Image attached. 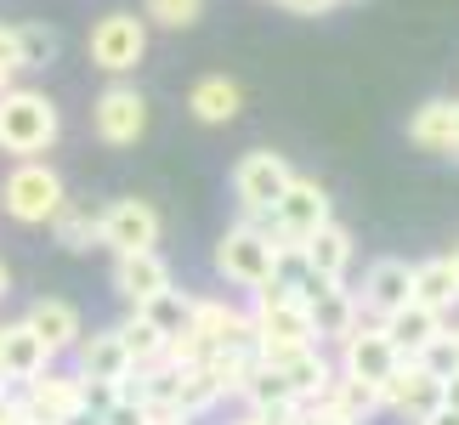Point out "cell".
Masks as SVG:
<instances>
[{
    "label": "cell",
    "instance_id": "277c9868",
    "mask_svg": "<svg viewBox=\"0 0 459 425\" xmlns=\"http://www.w3.org/2000/svg\"><path fill=\"white\" fill-rule=\"evenodd\" d=\"M278 244L267 227H255V221H238V227H227V233L216 239V273L227 283H238V290H261V283H273L278 273Z\"/></svg>",
    "mask_w": 459,
    "mask_h": 425
},
{
    "label": "cell",
    "instance_id": "f546056e",
    "mask_svg": "<svg viewBox=\"0 0 459 425\" xmlns=\"http://www.w3.org/2000/svg\"><path fill=\"white\" fill-rule=\"evenodd\" d=\"M119 329V341H126V351H131V363L136 369H148V363H165V334H159L148 317H126V324H114Z\"/></svg>",
    "mask_w": 459,
    "mask_h": 425
},
{
    "label": "cell",
    "instance_id": "9c48e42d",
    "mask_svg": "<svg viewBox=\"0 0 459 425\" xmlns=\"http://www.w3.org/2000/svg\"><path fill=\"white\" fill-rule=\"evenodd\" d=\"M403 363H409V358H397L392 334H385L375 317H363V324L341 341V358H334V369H341L346 380H363V386H385Z\"/></svg>",
    "mask_w": 459,
    "mask_h": 425
},
{
    "label": "cell",
    "instance_id": "e0dca14e",
    "mask_svg": "<svg viewBox=\"0 0 459 425\" xmlns=\"http://www.w3.org/2000/svg\"><path fill=\"white\" fill-rule=\"evenodd\" d=\"M307 312H312V334L317 346H341L351 329L363 324V307H358V290H346V283H317L307 295Z\"/></svg>",
    "mask_w": 459,
    "mask_h": 425
},
{
    "label": "cell",
    "instance_id": "52a82bcc",
    "mask_svg": "<svg viewBox=\"0 0 459 425\" xmlns=\"http://www.w3.org/2000/svg\"><path fill=\"white\" fill-rule=\"evenodd\" d=\"M295 182V165L284 153H273V148H250L233 165V199L244 210V221H255V216H267V210L284 199V187Z\"/></svg>",
    "mask_w": 459,
    "mask_h": 425
},
{
    "label": "cell",
    "instance_id": "ac0fdd59",
    "mask_svg": "<svg viewBox=\"0 0 459 425\" xmlns=\"http://www.w3.org/2000/svg\"><path fill=\"white\" fill-rule=\"evenodd\" d=\"M114 295L126 300V307H143V300L153 295H165L170 290V261L159 256V250H136V256H114Z\"/></svg>",
    "mask_w": 459,
    "mask_h": 425
},
{
    "label": "cell",
    "instance_id": "d6a6232c",
    "mask_svg": "<svg viewBox=\"0 0 459 425\" xmlns=\"http://www.w3.org/2000/svg\"><path fill=\"white\" fill-rule=\"evenodd\" d=\"M97 425H148V409H143V403H126V397H119L114 409L97 414Z\"/></svg>",
    "mask_w": 459,
    "mask_h": 425
},
{
    "label": "cell",
    "instance_id": "8d00e7d4",
    "mask_svg": "<svg viewBox=\"0 0 459 425\" xmlns=\"http://www.w3.org/2000/svg\"><path fill=\"white\" fill-rule=\"evenodd\" d=\"M148 425H199V420H187V414L170 409V414H148Z\"/></svg>",
    "mask_w": 459,
    "mask_h": 425
},
{
    "label": "cell",
    "instance_id": "5b68a950",
    "mask_svg": "<svg viewBox=\"0 0 459 425\" xmlns=\"http://www.w3.org/2000/svg\"><path fill=\"white\" fill-rule=\"evenodd\" d=\"M85 51H91V68H102V74L126 80L143 68L148 57V23L136 12H108L91 23V40H85Z\"/></svg>",
    "mask_w": 459,
    "mask_h": 425
},
{
    "label": "cell",
    "instance_id": "30bf717a",
    "mask_svg": "<svg viewBox=\"0 0 459 425\" xmlns=\"http://www.w3.org/2000/svg\"><path fill=\"white\" fill-rule=\"evenodd\" d=\"M159 233H165V221H159V210L148 199H114L97 210V244L114 256H136V250H153Z\"/></svg>",
    "mask_w": 459,
    "mask_h": 425
},
{
    "label": "cell",
    "instance_id": "836d02e7",
    "mask_svg": "<svg viewBox=\"0 0 459 425\" xmlns=\"http://www.w3.org/2000/svg\"><path fill=\"white\" fill-rule=\"evenodd\" d=\"M0 68L23 74V57H17V23H0Z\"/></svg>",
    "mask_w": 459,
    "mask_h": 425
},
{
    "label": "cell",
    "instance_id": "60d3db41",
    "mask_svg": "<svg viewBox=\"0 0 459 425\" xmlns=\"http://www.w3.org/2000/svg\"><path fill=\"white\" fill-rule=\"evenodd\" d=\"M12 85H17V74H12V68H0V91H12Z\"/></svg>",
    "mask_w": 459,
    "mask_h": 425
},
{
    "label": "cell",
    "instance_id": "ba28073f",
    "mask_svg": "<svg viewBox=\"0 0 459 425\" xmlns=\"http://www.w3.org/2000/svg\"><path fill=\"white\" fill-rule=\"evenodd\" d=\"M91 131L102 148H136L148 136V97L131 80L102 85V97L91 102Z\"/></svg>",
    "mask_w": 459,
    "mask_h": 425
},
{
    "label": "cell",
    "instance_id": "603a6c76",
    "mask_svg": "<svg viewBox=\"0 0 459 425\" xmlns=\"http://www.w3.org/2000/svg\"><path fill=\"white\" fill-rule=\"evenodd\" d=\"M380 329L392 334V346H397V358H420L431 341H443V329H448V317L443 312H431V307H420V300H409L403 312H392V317H380Z\"/></svg>",
    "mask_w": 459,
    "mask_h": 425
},
{
    "label": "cell",
    "instance_id": "3957f363",
    "mask_svg": "<svg viewBox=\"0 0 459 425\" xmlns=\"http://www.w3.org/2000/svg\"><path fill=\"white\" fill-rule=\"evenodd\" d=\"M250 329L261 351H284V346H317L312 334V312L290 283H261L250 295Z\"/></svg>",
    "mask_w": 459,
    "mask_h": 425
},
{
    "label": "cell",
    "instance_id": "1f68e13d",
    "mask_svg": "<svg viewBox=\"0 0 459 425\" xmlns=\"http://www.w3.org/2000/svg\"><path fill=\"white\" fill-rule=\"evenodd\" d=\"M204 17V0H143V23L153 29H193Z\"/></svg>",
    "mask_w": 459,
    "mask_h": 425
},
{
    "label": "cell",
    "instance_id": "7402d4cb",
    "mask_svg": "<svg viewBox=\"0 0 459 425\" xmlns=\"http://www.w3.org/2000/svg\"><path fill=\"white\" fill-rule=\"evenodd\" d=\"M301 256H307V267L324 278V283H346L351 273V261H358V244H351V227L341 221H324L317 233L301 244Z\"/></svg>",
    "mask_w": 459,
    "mask_h": 425
},
{
    "label": "cell",
    "instance_id": "8992f818",
    "mask_svg": "<svg viewBox=\"0 0 459 425\" xmlns=\"http://www.w3.org/2000/svg\"><path fill=\"white\" fill-rule=\"evenodd\" d=\"M324 221H334V204H329V193L317 187L312 176H295V182L284 187V199H278L267 216H255V227H267L278 244H307Z\"/></svg>",
    "mask_w": 459,
    "mask_h": 425
},
{
    "label": "cell",
    "instance_id": "2e32d148",
    "mask_svg": "<svg viewBox=\"0 0 459 425\" xmlns=\"http://www.w3.org/2000/svg\"><path fill=\"white\" fill-rule=\"evenodd\" d=\"M244 414H255V420H267V425H295L307 414V403L290 392V380L278 375V369H267V363H255V375L244 380Z\"/></svg>",
    "mask_w": 459,
    "mask_h": 425
},
{
    "label": "cell",
    "instance_id": "c3c4849f",
    "mask_svg": "<svg viewBox=\"0 0 459 425\" xmlns=\"http://www.w3.org/2000/svg\"><path fill=\"white\" fill-rule=\"evenodd\" d=\"M312 425H317V420H312Z\"/></svg>",
    "mask_w": 459,
    "mask_h": 425
},
{
    "label": "cell",
    "instance_id": "f1b7e54d",
    "mask_svg": "<svg viewBox=\"0 0 459 425\" xmlns=\"http://www.w3.org/2000/svg\"><path fill=\"white\" fill-rule=\"evenodd\" d=\"M51 239L63 244L68 256H85V250H97V210H85L68 199L57 216H51Z\"/></svg>",
    "mask_w": 459,
    "mask_h": 425
},
{
    "label": "cell",
    "instance_id": "f6af8a7d",
    "mask_svg": "<svg viewBox=\"0 0 459 425\" xmlns=\"http://www.w3.org/2000/svg\"><path fill=\"white\" fill-rule=\"evenodd\" d=\"M454 153H459V102H454Z\"/></svg>",
    "mask_w": 459,
    "mask_h": 425
},
{
    "label": "cell",
    "instance_id": "ee69618b",
    "mask_svg": "<svg viewBox=\"0 0 459 425\" xmlns=\"http://www.w3.org/2000/svg\"><path fill=\"white\" fill-rule=\"evenodd\" d=\"M448 267H454V278H459V244H454V250H448Z\"/></svg>",
    "mask_w": 459,
    "mask_h": 425
},
{
    "label": "cell",
    "instance_id": "ab89813d",
    "mask_svg": "<svg viewBox=\"0 0 459 425\" xmlns=\"http://www.w3.org/2000/svg\"><path fill=\"white\" fill-rule=\"evenodd\" d=\"M448 346H454V363H459V317L448 324Z\"/></svg>",
    "mask_w": 459,
    "mask_h": 425
},
{
    "label": "cell",
    "instance_id": "d4e9b609",
    "mask_svg": "<svg viewBox=\"0 0 459 425\" xmlns=\"http://www.w3.org/2000/svg\"><path fill=\"white\" fill-rule=\"evenodd\" d=\"M414 300H420V307H431V312H443V317L459 307V278L448 267V256L414 261Z\"/></svg>",
    "mask_w": 459,
    "mask_h": 425
},
{
    "label": "cell",
    "instance_id": "f35d334b",
    "mask_svg": "<svg viewBox=\"0 0 459 425\" xmlns=\"http://www.w3.org/2000/svg\"><path fill=\"white\" fill-rule=\"evenodd\" d=\"M12 295V273H6V261H0V300Z\"/></svg>",
    "mask_w": 459,
    "mask_h": 425
},
{
    "label": "cell",
    "instance_id": "74e56055",
    "mask_svg": "<svg viewBox=\"0 0 459 425\" xmlns=\"http://www.w3.org/2000/svg\"><path fill=\"white\" fill-rule=\"evenodd\" d=\"M420 425H459V414H454V409H437V414H426Z\"/></svg>",
    "mask_w": 459,
    "mask_h": 425
},
{
    "label": "cell",
    "instance_id": "8fae6325",
    "mask_svg": "<svg viewBox=\"0 0 459 425\" xmlns=\"http://www.w3.org/2000/svg\"><path fill=\"white\" fill-rule=\"evenodd\" d=\"M17 403H23L29 420L74 425V420H85V380L74 369H46V375H34L29 386H17Z\"/></svg>",
    "mask_w": 459,
    "mask_h": 425
},
{
    "label": "cell",
    "instance_id": "6da1fadb",
    "mask_svg": "<svg viewBox=\"0 0 459 425\" xmlns=\"http://www.w3.org/2000/svg\"><path fill=\"white\" fill-rule=\"evenodd\" d=\"M57 136H63V114L46 91H34V85L0 91V153L40 159V153L57 148Z\"/></svg>",
    "mask_w": 459,
    "mask_h": 425
},
{
    "label": "cell",
    "instance_id": "4dcf8cb0",
    "mask_svg": "<svg viewBox=\"0 0 459 425\" xmlns=\"http://www.w3.org/2000/svg\"><path fill=\"white\" fill-rule=\"evenodd\" d=\"M57 51H63V34L51 23H17V57H23V68L57 63Z\"/></svg>",
    "mask_w": 459,
    "mask_h": 425
},
{
    "label": "cell",
    "instance_id": "7a4b0ae2",
    "mask_svg": "<svg viewBox=\"0 0 459 425\" xmlns=\"http://www.w3.org/2000/svg\"><path fill=\"white\" fill-rule=\"evenodd\" d=\"M68 204V187L57 165H46V159H17L6 170V182H0V210L17 221V227H51V216Z\"/></svg>",
    "mask_w": 459,
    "mask_h": 425
},
{
    "label": "cell",
    "instance_id": "d6986e66",
    "mask_svg": "<svg viewBox=\"0 0 459 425\" xmlns=\"http://www.w3.org/2000/svg\"><path fill=\"white\" fill-rule=\"evenodd\" d=\"M187 334H199L204 351H216V346H255L250 312L227 307V300H210V295H193V324H187Z\"/></svg>",
    "mask_w": 459,
    "mask_h": 425
},
{
    "label": "cell",
    "instance_id": "5bb4252c",
    "mask_svg": "<svg viewBox=\"0 0 459 425\" xmlns=\"http://www.w3.org/2000/svg\"><path fill=\"white\" fill-rule=\"evenodd\" d=\"M261 363L278 369V375L290 380V392L301 397V403H317L329 392V380L341 375L329 358H324V346H284V351H261Z\"/></svg>",
    "mask_w": 459,
    "mask_h": 425
},
{
    "label": "cell",
    "instance_id": "e575fe53",
    "mask_svg": "<svg viewBox=\"0 0 459 425\" xmlns=\"http://www.w3.org/2000/svg\"><path fill=\"white\" fill-rule=\"evenodd\" d=\"M284 6H290L295 17H324V12L341 6V0H284Z\"/></svg>",
    "mask_w": 459,
    "mask_h": 425
},
{
    "label": "cell",
    "instance_id": "83f0119b",
    "mask_svg": "<svg viewBox=\"0 0 459 425\" xmlns=\"http://www.w3.org/2000/svg\"><path fill=\"white\" fill-rule=\"evenodd\" d=\"M131 312L148 317V324L165 334V346H170L176 334H187V324H193V295H182V290L170 283L165 295H153V300H143V307H131Z\"/></svg>",
    "mask_w": 459,
    "mask_h": 425
},
{
    "label": "cell",
    "instance_id": "4fadbf2b",
    "mask_svg": "<svg viewBox=\"0 0 459 425\" xmlns=\"http://www.w3.org/2000/svg\"><path fill=\"white\" fill-rule=\"evenodd\" d=\"M437 409H443V380H437L431 369H420V363H403L397 375L380 386V414H397V420L420 425Z\"/></svg>",
    "mask_w": 459,
    "mask_h": 425
},
{
    "label": "cell",
    "instance_id": "7bdbcfd3",
    "mask_svg": "<svg viewBox=\"0 0 459 425\" xmlns=\"http://www.w3.org/2000/svg\"><path fill=\"white\" fill-rule=\"evenodd\" d=\"M233 425H267V420H255V414H238V420H233Z\"/></svg>",
    "mask_w": 459,
    "mask_h": 425
},
{
    "label": "cell",
    "instance_id": "cb8c5ba5",
    "mask_svg": "<svg viewBox=\"0 0 459 425\" xmlns=\"http://www.w3.org/2000/svg\"><path fill=\"white\" fill-rule=\"evenodd\" d=\"M244 108V85L238 80H227V74H204V80H193V91H187V114L199 119V126H233Z\"/></svg>",
    "mask_w": 459,
    "mask_h": 425
},
{
    "label": "cell",
    "instance_id": "d590c367",
    "mask_svg": "<svg viewBox=\"0 0 459 425\" xmlns=\"http://www.w3.org/2000/svg\"><path fill=\"white\" fill-rule=\"evenodd\" d=\"M443 409H454V414H459V369L443 380Z\"/></svg>",
    "mask_w": 459,
    "mask_h": 425
},
{
    "label": "cell",
    "instance_id": "7dc6e473",
    "mask_svg": "<svg viewBox=\"0 0 459 425\" xmlns=\"http://www.w3.org/2000/svg\"><path fill=\"white\" fill-rule=\"evenodd\" d=\"M278 6H284V0H278Z\"/></svg>",
    "mask_w": 459,
    "mask_h": 425
},
{
    "label": "cell",
    "instance_id": "bcb514c9",
    "mask_svg": "<svg viewBox=\"0 0 459 425\" xmlns=\"http://www.w3.org/2000/svg\"><path fill=\"white\" fill-rule=\"evenodd\" d=\"M23 425H46V420H23Z\"/></svg>",
    "mask_w": 459,
    "mask_h": 425
},
{
    "label": "cell",
    "instance_id": "b9f144b4",
    "mask_svg": "<svg viewBox=\"0 0 459 425\" xmlns=\"http://www.w3.org/2000/svg\"><path fill=\"white\" fill-rule=\"evenodd\" d=\"M12 392H17V386H6V380H0V409H6V403H12Z\"/></svg>",
    "mask_w": 459,
    "mask_h": 425
},
{
    "label": "cell",
    "instance_id": "4316f807",
    "mask_svg": "<svg viewBox=\"0 0 459 425\" xmlns=\"http://www.w3.org/2000/svg\"><path fill=\"white\" fill-rule=\"evenodd\" d=\"M409 142H414V148H426V153H454V102L448 97H431L426 108H414Z\"/></svg>",
    "mask_w": 459,
    "mask_h": 425
},
{
    "label": "cell",
    "instance_id": "7c38bea8",
    "mask_svg": "<svg viewBox=\"0 0 459 425\" xmlns=\"http://www.w3.org/2000/svg\"><path fill=\"white\" fill-rule=\"evenodd\" d=\"M414 300V261H403V256H380V261H368L363 267V283H358V307L363 317H392L403 312Z\"/></svg>",
    "mask_w": 459,
    "mask_h": 425
},
{
    "label": "cell",
    "instance_id": "9a60e30c",
    "mask_svg": "<svg viewBox=\"0 0 459 425\" xmlns=\"http://www.w3.org/2000/svg\"><path fill=\"white\" fill-rule=\"evenodd\" d=\"M51 363H57V351H51L23 317H17V324H0V380L6 386H29L34 375H46Z\"/></svg>",
    "mask_w": 459,
    "mask_h": 425
},
{
    "label": "cell",
    "instance_id": "484cf974",
    "mask_svg": "<svg viewBox=\"0 0 459 425\" xmlns=\"http://www.w3.org/2000/svg\"><path fill=\"white\" fill-rule=\"evenodd\" d=\"M216 403H221V386L204 363H176V414L204 420Z\"/></svg>",
    "mask_w": 459,
    "mask_h": 425
},
{
    "label": "cell",
    "instance_id": "44dd1931",
    "mask_svg": "<svg viewBox=\"0 0 459 425\" xmlns=\"http://www.w3.org/2000/svg\"><path fill=\"white\" fill-rule=\"evenodd\" d=\"M23 324L40 334V341L57 351V358H63V351H74V346H80V334H85L80 307H74V300H63V295H40V300H34V307L23 312Z\"/></svg>",
    "mask_w": 459,
    "mask_h": 425
},
{
    "label": "cell",
    "instance_id": "ffe728a7",
    "mask_svg": "<svg viewBox=\"0 0 459 425\" xmlns=\"http://www.w3.org/2000/svg\"><path fill=\"white\" fill-rule=\"evenodd\" d=\"M131 369H136V363H131L126 341H119V329H91V334H80V346H74V375H80V380L119 386Z\"/></svg>",
    "mask_w": 459,
    "mask_h": 425
}]
</instances>
